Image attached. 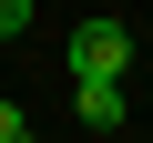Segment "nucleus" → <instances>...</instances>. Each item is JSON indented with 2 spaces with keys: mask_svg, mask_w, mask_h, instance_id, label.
Segmentation results:
<instances>
[{
  "mask_svg": "<svg viewBox=\"0 0 153 143\" xmlns=\"http://www.w3.org/2000/svg\"><path fill=\"white\" fill-rule=\"evenodd\" d=\"M31 31V0H0V41H21Z\"/></svg>",
  "mask_w": 153,
  "mask_h": 143,
  "instance_id": "nucleus-3",
  "label": "nucleus"
},
{
  "mask_svg": "<svg viewBox=\"0 0 153 143\" xmlns=\"http://www.w3.org/2000/svg\"><path fill=\"white\" fill-rule=\"evenodd\" d=\"M10 143H41V133H31V123H21V133H10Z\"/></svg>",
  "mask_w": 153,
  "mask_h": 143,
  "instance_id": "nucleus-5",
  "label": "nucleus"
},
{
  "mask_svg": "<svg viewBox=\"0 0 153 143\" xmlns=\"http://www.w3.org/2000/svg\"><path fill=\"white\" fill-rule=\"evenodd\" d=\"M71 72H82V82H123L133 72V31L123 21H82L71 31Z\"/></svg>",
  "mask_w": 153,
  "mask_h": 143,
  "instance_id": "nucleus-1",
  "label": "nucleus"
},
{
  "mask_svg": "<svg viewBox=\"0 0 153 143\" xmlns=\"http://www.w3.org/2000/svg\"><path fill=\"white\" fill-rule=\"evenodd\" d=\"M71 112L92 133H123V82H71Z\"/></svg>",
  "mask_w": 153,
  "mask_h": 143,
  "instance_id": "nucleus-2",
  "label": "nucleus"
},
{
  "mask_svg": "<svg viewBox=\"0 0 153 143\" xmlns=\"http://www.w3.org/2000/svg\"><path fill=\"white\" fill-rule=\"evenodd\" d=\"M10 133H21V112H10V102H0V143H10Z\"/></svg>",
  "mask_w": 153,
  "mask_h": 143,
  "instance_id": "nucleus-4",
  "label": "nucleus"
}]
</instances>
